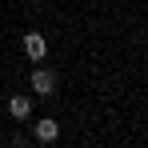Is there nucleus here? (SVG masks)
<instances>
[{"instance_id":"nucleus-1","label":"nucleus","mask_w":148,"mask_h":148,"mask_svg":"<svg viewBox=\"0 0 148 148\" xmlns=\"http://www.w3.org/2000/svg\"><path fill=\"white\" fill-rule=\"evenodd\" d=\"M28 80H32V92H40V96H52V92H56V76H52L48 68H36Z\"/></svg>"},{"instance_id":"nucleus-2","label":"nucleus","mask_w":148,"mask_h":148,"mask_svg":"<svg viewBox=\"0 0 148 148\" xmlns=\"http://www.w3.org/2000/svg\"><path fill=\"white\" fill-rule=\"evenodd\" d=\"M24 52L32 60H44V56H48V40H44L40 32H24Z\"/></svg>"},{"instance_id":"nucleus-3","label":"nucleus","mask_w":148,"mask_h":148,"mask_svg":"<svg viewBox=\"0 0 148 148\" xmlns=\"http://www.w3.org/2000/svg\"><path fill=\"white\" fill-rule=\"evenodd\" d=\"M32 132H36V140H40V144H52V140L60 136V124H56V120H36Z\"/></svg>"},{"instance_id":"nucleus-4","label":"nucleus","mask_w":148,"mask_h":148,"mask_svg":"<svg viewBox=\"0 0 148 148\" xmlns=\"http://www.w3.org/2000/svg\"><path fill=\"white\" fill-rule=\"evenodd\" d=\"M8 112H12V120H28L32 116V100L28 96H12L8 100Z\"/></svg>"},{"instance_id":"nucleus-5","label":"nucleus","mask_w":148,"mask_h":148,"mask_svg":"<svg viewBox=\"0 0 148 148\" xmlns=\"http://www.w3.org/2000/svg\"><path fill=\"white\" fill-rule=\"evenodd\" d=\"M28 4H36V0H28Z\"/></svg>"}]
</instances>
